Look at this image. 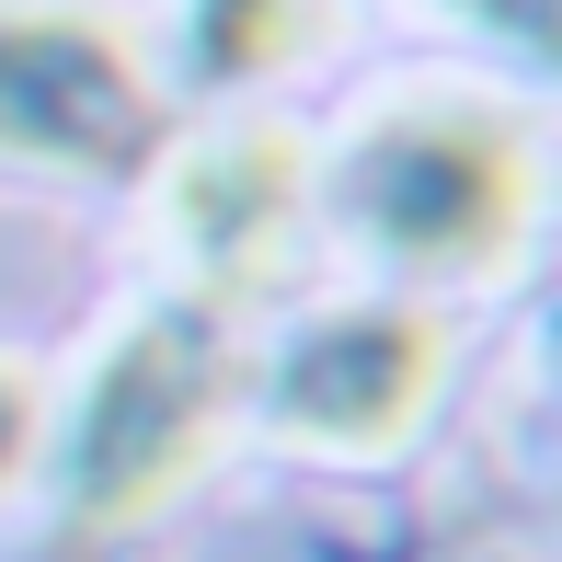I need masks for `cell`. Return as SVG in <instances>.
Instances as JSON below:
<instances>
[{"instance_id":"6da1fadb","label":"cell","mask_w":562,"mask_h":562,"mask_svg":"<svg viewBox=\"0 0 562 562\" xmlns=\"http://www.w3.org/2000/svg\"><path fill=\"white\" fill-rule=\"evenodd\" d=\"M322 195H334L356 252H379L402 276H437V288H482L540 229V138L505 104L414 92V104L368 115L334 149Z\"/></svg>"},{"instance_id":"7a4b0ae2","label":"cell","mask_w":562,"mask_h":562,"mask_svg":"<svg viewBox=\"0 0 562 562\" xmlns=\"http://www.w3.org/2000/svg\"><path fill=\"white\" fill-rule=\"evenodd\" d=\"M241 402V334L218 299H172L138 311L104 345L81 414H69V528H138L149 505H172L229 437Z\"/></svg>"},{"instance_id":"3957f363","label":"cell","mask_w":562,"mask_h":562,"mask_svg":"<svg viewBox=\"0 0 562 562\" xmlns=\"http://www.w3.org/2000/svg\"><path fill=\"white\" fill-rule=\"evenodd\" d=\"M0 149L46 172L161 161V92L104 12H0Z\"/></svg>"},{"instance_id":"277c9868","label":"cell","mask_w":562,"mask_h":562,"mask_svg":"<svg viewBox=\"0 0 562 562\" xmlns=\"http://www.w3.org/2000/svg\"><path fill=\"white\" fill-rule=\"evenodd\" d=\"M437 379H448V322L437 311H414V299H345V311H311L276 345L265 414L299 448L368 459V448H402L425 425Z\"/></svg>"},{"instance_id":"5b68a950","label":"cell","mask_w":562,"mask_h":562,"mask_svg":"<svg viewBox=\"0 0 562 562\" xmlns=\"http://www.w3.org/2000/svg\"><path fill=\"white\" fill-rule=\"evenodd\" d=\"M311 218V149L288 126H229L172 161V252L207 288H265Z\"/></svg>"},{"instance_id":"8992f818","label":"cell","mask_w":562,"mask_h":562,"mask_svg":"<svg viewBox=\"0 0 562 562\" xmlns=\"http://www.w3.org/2000/svg\"><path fill=\"white\" fill-rule=\"evenodd\" d=\"M322 35V0H195V69L207 81H265Z\"/></svg>"},{"instance_id":"52a82bcc","label":"cell","mask_w":562,"mask_h":562,"mask_svg":"<svg viewBox=\"0 0 562 562\" xmlns=\"http://www.w3.org/2000/svg\"><path fill=\"white\" fill-rule=\"evenodd\" d=\"M35 448H46V391H35V368L0 356V494L35 471Z\"/></svg>"},{"instance_id":"ba28073f","label":"cell","mask_w":562,"mask_h":562,"mask_svg":"<svg viewBox=\"0 0 562 562\" xmlns=\"http://www.w3.org/2000/svg\"><path fill=\"white\" fill-rule=\"evenodd\" d=\"M459 12H494L505 35H540V23H551V0H459Z\"/></svg>"}]
</instances>
